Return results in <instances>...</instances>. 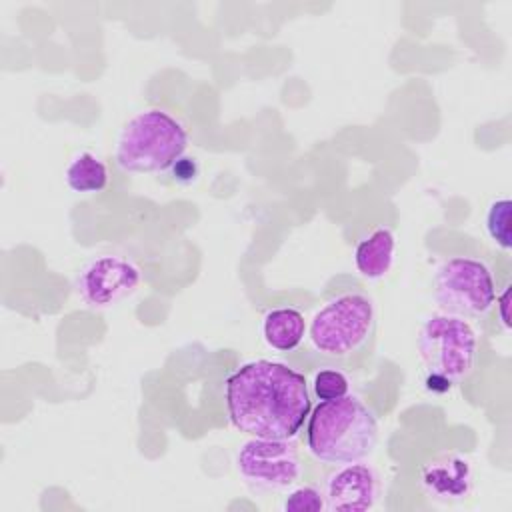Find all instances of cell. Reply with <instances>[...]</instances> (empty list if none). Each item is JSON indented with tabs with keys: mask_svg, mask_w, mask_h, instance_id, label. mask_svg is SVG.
Returning <instances> with one entry per match:
<instances>
[{
	"mask_svg": "<svg viewBox=\"0 0 512 512\" xmlns=\"http://www.w3.org/2000/svg\"><path fill=\"white\" fill-rule=\"evenodd\" d=\"M224 398L230 422L254 438L292 440L312 408L304 374L272 360H252L234 370Z\"/></svg>",
	"mask_w": 512,
	"mask_h": 512,
	"instance_id": "cell-1",
	"label": "cell"
},
{
	"mask_svg": "<svg viewBox=\"0 0 512 512\" xmlns=\"http://www.w3.org/2000/svg\"><path fill=\"white\" fill-rule=\"evenodd\" d=\"M308 416L306 446L320 462H360L378 442L376 416L356 396L322 400Z\"/></svg>",
	"mask_w": 512,
	"mask_h": 512,
	"instance_id": "cell-2",
	"label": "cell"
},
{
	"mask_svg": "<svg viewBox=\"0 0 512 512\" xmlns=\"http://www.w3.org/2000/svg\"><path fill=\"white\" fill-rule=\"evenodd\" d=\"M186 148L188 132L184 124L162 108H148L122 126L114 160L124 172L154 174L172 168Z\"/></svg>",
	"mask_w": 512,
	"mask_h": 512,
	"instance_id": "cell-3",
	"label": "cell"
},
{
	"mask_svg": "<svg viewBox=\"0 0 512 512\" xmlns=\"http://www.w3.org/2000/svg\"><path fill=\"white\" fill-rule=\"evenodd\" d=\"M478 338L464 318L450 314H432L424 320L418 336V352L428 370L426 388L442 392L464 380L476 360Z\"/></svg>",
	"mask_w": 512,
	"mask_h": 512,
	"instance_id": "cell-4",
	"label": "cell"
},
{
	"mask_svg": "<svg viewBox=\"0 0 512 512\" xmlns=\"http://www.w3.org/2000/svg\"><path fill=\"white\" fill-rule=\"evenodd\" d=\"M372 328L374 306L370 298L364 294H342L314 314L308 336L316 352L344 358L368 340Z\"/></svg>",
	"mask_w": 512,
	"mask_h": 512,
	"instance_id": "cell-5",
	"label": "cell"
},
{
	"mask_svg": "<svg viewBox=\"0 0 512 512\" xmlns=\"http://www.w3.org/2000/svg\"><path fill=\"white\" fill-rule=\"evenodd\" d=\"M434 298L444 314L456 318L482 316L496 300L492 272L476 258H448L436 270Z\"/></svg>",
	"mask_w": 512,
	"mask_h": 512,
	"instance_id": "cell-6",
	"label": "cell"
},
{
	"mask_svg": "<svg viewBox=\"0 0 512 512\" xmlns=\"http://www.w3.org/2000/svg\"><path fill=\"white\" fill-rule=\"evenodd\" d=\"M238 474L254 488L284 490L300 478V456L288 438H250L236 454Z\"/></svg>",
	"mask_w": 512,
	"mask_h": 512,
	"instance_id": "cell-7",
	"label": "cell"
},
{
	"mask_svg": "<svg viewBox=\"0 0 512 512\" xmlns=\"http://www.w3.org/2000/svg\"><path fill=\"white\" fill-rule=\"evenodd\" d=\"M140 282V268L130 258L122 254H98L80 268L74 288L84 306L106 310L134 294Z\"/></svg>",
	"mask_w": 512,
	"mask_h": 512,
	"instance_id": "cell-8",
	"label": "cell"
},
{
	"mask_svg": "<svg viewBox=\"0 0 512 512\" xmlns=\"http://www.w3.org/2000/svg\"><path fill=\"white\" fill-rule=\"evenodd\" d=\"M378 476L366 464H342L324 486V506L330 512H364L378 498Z\"/></svg>",
	"mask_w": 512,
	"mask_h": 512,
	"instance_id": "cell-9",
	"label": "cell"
},
{
	"mask_svg": "<svg viewBox=\"0 0 512 512\" xmlns=\"http://www.w3.org/2000/svg\"><path fill=\"white\" fill-rule=\"evenodd\" d=\"M420 484L434 500L458 502L472 490V466L460 454H440L422 466Z\"/></svg>",
	"mask_w": 512,
	"mask_h": 512,
	"instance_id": "cell-10",
	"label": "cell"
},
{
	"mask_svg": "<svg viewBox=\"0 0 512 512\" xmlns=\"http://www.w3.org/2000/svg\"><path fill=\"white\" fill-rule=\"evenodd\" d=\"M396 238L390 228L380 226L362 238L354 250V264L364 278L378 280L388 274L394 262Z\"/></svg>",
	"mask_w": 512,
	"mask_h": 512,
	"instance_id": "cell-11",
	"label": "cell"
},
{
	"mask_svg": "<svg viewBox=\"0 0 512 512\" xmlns=\"http://www.w3.org/2000/svg\"><path fill=\"white\" fill-rule=\"evenodd\" d=\"M262 334L268 346L278 352H292L306 334V322L296 308H276L264 316Z\"/></svg>",
	"mask_w": 512,
	"mask_h": 512,
	"instance_id": "cell-12",
	"label": "cell"
},
{
	"mask_svg": "<svg viewBox=\"0 0 512 512\" xmlns=\"http://www.w3.org/2000/svg\"><path fill=\"white\" fill-rule=\"evenodd\" d=\"M68 188L76 194H98L108 186V166L92 152H78L64 170Z\"/></svg>",
	"mask_w": 512,
	"mask_h": 512,
	"instance_id": "cell-13",
	"label": "cell"
},
{
	"mask_svg": "<svg viewBox=\"0 0 512 512\" xmlns=\"http://www.w3.org/2000/svg\"><path fill=\"white\" fill-rule=\"evenodd\" d=\"M510 212H512V202L508 198L494 200L486 212V232L490 240L502 250H510L512 246Z\"/></svg>",
	"mask_w": 512,
	"mask_h": 512,
	"instance_id": "cell-14",
	"label": "cell"
},
{
	"mask_svg": "<svg viewBox=\"0 0 512 512\" xmlns=\"http://www.w3.org/2000/svg\"><path fill=\"white\" fill-rule=\"evenodd\" d=\"M288 512H320L326 510L324 506V492L314 486H296L292 488L282 504Z\"/></svg>",
	"mask_w": 512,
	"mask_h": 512,
	"instance_id": "cell-15",
	"label": "cell"
},
{
	"mask_svg": "<svg viewBox=\"0 0 512 512\" xmlns=\"http://www.w3.org/2000/svg\"><path fill=\"white\" fill-rule=\"evenodd\" d=\"M314 394L320 400H334V398H342L348 394V378L340 372V370H320L314 376Z\"/></svg>",
	"mask_w": 512,
	"mask_h": 512,
	"instance_id": "cell-16",
	"label": "cell"
},
{
	"mask_svg": "<svg viewBox=\"0 0 512 512\" xmlns=\"http://www.w3.org/2000/svg\"><path fill=\"white\" fill-rule=\"evenodd\" d=\"M508 296H510V286H506L504 294L498 300V304H500V320H502V324L506 328H510V320H508V314H506V310H508Z\"/></svg>",
	"mask_w": 512,
	"mask_h": 512,
	"instance_id": "cell-17",
	"label": "cell"
}]
</instances>
